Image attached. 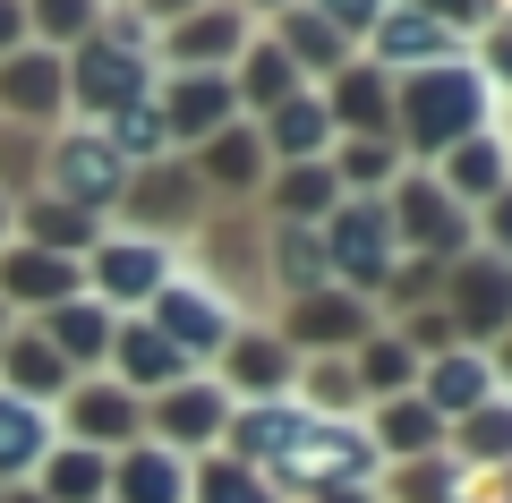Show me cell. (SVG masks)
I'll return each instance as SVG.
<instances>
[{"mask_svg":"<svg viewBox=\"0 0 512 503\" xmlns=\"http://www.w3.org/2000/svg\"><path fill=\"white\" fill-rule=\"evenodd\" d=\"M487 111H495V86H487V69L470 52L444 60V69L393 77V145H410V154H444V145L495 128Z\"/></svg>","mask_w":512,"mask_h":503,"instance_id":"cell-1","label":"cell"},{"mask_svg":"<svg viewBox=\"0 0 512 503\" xmlns=\"http://www.w3.org/2000/svg\"><path fill=\"white\" fill-rule=\"evenodd\" d=\"M376 469L384 461H376V444H367L359 418H308V427L265 461V486H274V495H367Z\"/></svg>","mask_w":512,"mask_h":503,"instance_id":"cell-2","label":"cell"},{"mask_svg":"<svg viewBox=\"0 0 512 503\" xmlns=\"http://www.w3.org/2000/svg\"><path fill=\"white\" fill-rule=\"evenodd\" d=\"M120 188H128V162L103 145V128H60L43 137V197L77 205V214H120Z\"/></svg>","mask_w":512,"mask_h":503,"instance_id":"cell-3","label":"cell"},{"mask_svg":"<svg viewBox=\"0 0 512 503\" xmlns=\"http://www.w3.org/2000/svg\"><path fill=\"white\" fill-rule=\"evenodd\" d=\"M384 222H393V248H419L427 265H453V256H470V239H478L470 214L436 188V171H393Z\"/></svg>","mask_w":512,"mask_h":503,"instance_id":"cell-4","label":"cell"},{"mask_svg":"<svg viewBox=\"0 0 512 503\" xmlns=\"http://www.w3.org/2000/svg\"><path fill=\"white\" fill-rule=\"evenodd\" d=\"M436 307L453 316L461 350L504 342V333H512V265H504V256H487V248L453 256V265L436 273Z\"/></svg>","mask_w":512,"mask_h":503,"instance_id":"cell-5","label":"cell"},{"mask_svg":"<svg viewBox=\"0 0 512 503\" xmlns=\"http://www.w3.org/2000/svg\"><path fill=\"white\" fill-rule=\"evenodd\" d=\"M316 239H325V273L342 290H376L384 273L402 265V248H393V222H384V197H342L325 222H316Z\"/></svg>","mask_w":512,"mask_h":503,"instance_id":"cell-6","label":"cell"},{"mask_svg":"<svg viewBox=\"0 0 512 503\" xmlns=\"http://www.w3.org/2000/svg\"><path fill=\"white\" fill-rule=\"evenodd\" d=\"M205 180H197V162H180V154H163V162H146V171H128V188H120V214H128V231L137 239H188L205 222Z\"/></svg>","mask_w":512,"mask_h":503,"instance_id":"cell-7","label":"cell"},{"mask_svg":"<svg viewBox=\"0 0 512 503\" xmlns=\"http://www.w3.org/2000/svg\"><path fill=\"white\" fill-rule=\"evenodd\" d=\"M146 307H154L146 324L163 333L171 350H180L188 367H197V359H222V350H231V333H239V307L222 299V290L205 282V273H171V282L154 290Z\"/></svg>","mask_w":512,"mask_h":503,"instance_id":"cell-8","label":"cell"},{"mask_svg":"<svg viewBox=\"0 0 512 503\" xmlns=\"http://www.w3.org/2000/svg\"><path fill=\"white\" fill-rule=\"evenodd\" d=\"M60 69H69V103L94 111V120H111V111L154 94V52H128L111 35H86L77 52H60Z\"/></svg>","mask_w":512,"mask_h":503,"instance_id":"cell-9","label":"cell"},{"mask_svg":"<svg viewBox=\"0 0 512 503\" xmlns=\"http://www.w3.org/2000/svg\"><path fill=\"white\" fill-rule=\"evenodd\" d=\"M274 333L291 342V359H299V350H308V359H350V350L376 333V307H367L359 290L325 282V290H308V299H291V316H282Z\"/></svg>","mask_w":512,"mask_h":503,"instance_id":"cell-10","label":"cell"},{"mask_svg":"<svg viewBox=\"0 0 512 503\" xmlns=\"http://www.w3.org/2000/svg\"><path fill=\"white\" fill-rule=\"evenodd\" d=\"M239 52H248V18L231 0H205L188 18H171L163 43H154V60H171V77H231Z\"/></svg>","mask_w":512,"mask_h":503,"instance_id":"cell-11","label":"cell"},{"mask_svg":"<svg viewBox=\"0 0 512 503\" xmlns=\"http://www.w3.org/2000/svg\"><path fill=\"white\" fill-rule=\"evenodd\" d=\"M94 299L103 307H137V299H154V290L180 273V248H163V239H137V231H111V239H94Z\"/></svg>","mask_w":512,"mask_h":503,"instance_id":"cell-12","label":"cell"},{"mask_svg":"<svg viewBox=\"0 0 512 503\" xmlns=\"http://www.w3.org/2000/svg\"><path fill=\"white\" fill-rule=\"evenodd\" d=\"M222 393H231V401H282V393H291V376H299V359H291V342H282V333H274V324H239V333H231V350H222Z\"/></svg>","mask_w":512,"mask_h":503,"instance_id":"cell-13","label":"cell"},{"mask_svg":"<svg viewBox=\"0 0 512 503\" xmlns=\"http://www.w3.org/2000/svg\"><path fill=\"white\" fill-rule=\"evenodd\" d=\"M384 77H419V69H444V60H461V35L436 18H419V9H384L376 26H367V52Z\"/></svg>","mask_w":512,"mask_h":503,"instance_id":"cell-14","label":"cell"},{"mask_svg":"<svg viewBox=\"0 0 512 503\" xmlns=\"http://www.w3.org/2000/svg\"><path fill=\"white\" fill-rule=\"evenodd\" d=\"M103 359H111V384L137 393V401H163L171 384H188V359L154 333L146 316H120V324H111V350H103Z\"/></svg>","mask_w":512,"mask_h":503,"instance_id":"cell-15","label":"cell"},{"mask_svg":"<svg viewBox=\"0 0 512 503\" xmlns=\"http://www.w3.org/2000/svg\"><path fill=\"white\" fill-rule=\"evenodd\" d=\"M60 111H69V69H60V52L26 43V52L0 60V120H18V128H52Z\"/></svg>","mask_w":512,"mask_h":503,"instance_id":"cell-16","label":"cell"},{"mask_svg":"<svg viewBox=\"0 0 512 503\" xmlns=\"http://www.w3.org/2000/svg\"><path fill=\"white\" fill-rule=\"evenodd\" d=\"M60 401H69V444H86V452H120V444H137V427H146V401L120 393L111 376H77Z\"/></svg>","mask_w":512,"mask_h":503,"instance_id":"cell-17","label":"cell"},{"mask_svg":"<svg viewBox=\"0 0 512 503\" xmlns=\"http://www.w3.org/2000/svg\"><path fill=\"white\" fill-rule=\"evenodd\" d=\"M436 188L461 205V214H478L487 197H504V188H512V145H504V128H478V137L444 145V154H436Z\"/></svg>","mask_w":512,"mask_h":503,"instance_id":"cell-18","label":"cell"},{"mask_svg":"<svg viewBox=\"0 0 512 503\" xmlns=\"http://www.w3.org/2000/svg\"><path fill=\"white\" fill-rule=\"evenodd\" d=\"M154 111H163V137L197 154L205 137H222V128L239 120V94H231V77H163Z\"/></svg>","mask_w":512,"mask_h":503,"instance_id":"cell-19","label":"cell"},{"mask_svg":"<svg viewBox=\"0 0 512 503\" xmlns=\"http://www.w3.org/2000/svg\"><path fill=\"white\" fill-rule=\"evenodd\" d=\"M146 427H154V444H163V452H205L222 427H231V393L188 376V384H171L163 401H146Z\"/></svg>","mask_w":512,"mask_h":503,"instance_id":"cell-20","label":"cell"},{"mask_svg":"<svg viewBox=\"0 0 512 503\" xmlns=\"http://www.w3.org/2000/svg\"><path fill=\"white\" fill-rule=\"evenodd\" d=\"M197 180H205V197H222V205H248L256 188L274 180V162H265V137H256V120H231L222 137H205V145H197Z\"/></svg>","mask_w":512,"mask_h":503,"instance_id":"cell-21","label":"cell"},{"mask_svg":"<svg viewBox=\"0 0 512 503\" xmlns=\"http://www.w3.org/2000/svg\"><path fill=\"white\" fill-rule=\"evenodd\" d=\"M316 103H325L333 137H393V77H384L376 60H350L342 77H325Z\"/></svg>","mask_w":512,"mask_h":503,"instance_id":"cell-22","label":"cell"},{"mask_svg":"<svg viewBox=\"0 0 512 503\" xmlns=\"http://www.w3.org/2000/svg\"><path fill=\"white\" fill-rule=\"evenodd\" d=\"M410 393H419L427 410L453 427V418H470V410H487V401H495V367H487V350H444V359L419 367V384H410Z\"/></svg>","mask_w":512,"mask_h":503,"instance_id":"cell-23","label":"cell"},{"mask_svg":"<svg viewBox=\"0 0 512 503\" xmlns=\"http://www.w3.org/2000/svg\"><path fill=\"white\" fill-rule=\"evenodd\" d=\"M111 324H120V316H111L103 299H86V290H77V299L43 307V316H35V333L60 350V367H69V376H86V367H103V350H111Z\"/></svg>","mask_w":512,"mask_h":503,"instance_id":"cell-24","label":"cell"},{"mask_svg":"<svg viewBox=\"0 0 512 503\" xmlns=\"http://www.w3.org/2000/svg\"><path fill=\"white\" fill-rule=\"evenodd\" d=\"M60 299H77V265L9 239V248H0V307H35L43 316V307H60Z\"/></svg>","mask_w":512,"mask_h":503,"instance_id":"cell-25","label":"cell"},{"mask_svg":"<svg viewBox=\"0 0 512 503\" xmlns=\"http://www.w3.org/2000/svg\"><path fill=\"white\" fill-rule=\"evenodd\" d=\"M69 384L77 376L60 367V350L43 342L35 324H9V342H0V393H18V401H35V410H43V401H60Z\"/></svg>","mask_w":512,"mask_h":503,"instance_id":"cell-26","label":"cell"},{"mask_svg":"<svg viewBox=\"0 0 512 503\" xmlns=\"http://www.w3.org/2000/svg\"><path fill=\"white\" fill-rule=\"evenodd\" d=\"M256 137H265V162H325L333 120H325V103H316V86H299L291 103H274L256 120Z\"/></svg>","mask_w":512,"mask_h":503,"instance_id":"cell-27","label":"cell"},{"mask_svg":"<svg viewBox=\"0 0 512 503\" xmlns=\"http://www.w3.org/2000/svg\"><path fill=\"white\" fill-rule=\"evenodd\" d=\"M308 86V77L282 60V43L274 35H248V52L231 60V94H239V120H265L274 103H291V94Z\"/></svg>","mask_w":512,"mask_h":503,"instance_id":"cell-28","label":"cell"},{"mask_svg":"<svg viewBox=\"0 0 512 503\" xmlns=\"http://www.w3.org/2000/svg\"><path fill=\"white\" fill-rule=\"evenodd\" d=\"M367 444H376V461H427V452H444V418L427 410L419 393H402V401H376V418H367Z\"/></svg>","mask_w":512,"mask_h":503,"instance_id":"cell-29","label":"cell"},{"mask_svg":"<svg viewBox=\"0 0 512 503\" xmlns=\"http://www.w3.org/2000/svg\"><path fill=\"white\" fill-rule=\"evenodd\" d=\"M111 503H188V461L163 444H128L120 461H111Z\"/></svg>","mask_w":512,"mask_h":503,"instance_id":"cell-30","label":"cell"},{"mask_svg":"<svg viewBox=\"0 0 512 503\" xmlns=\"http://www.w3.org/2000/svg\"><path fill=\"white\" fill-rule=\"evenodd\" d=\"M9 231H26V248H43V256H94V239H103V222L94 214H77V205H60V197H26V205H9Z\"/></svg>","mask_w":512,"mask_h":503,"instance_id":"cell-31","label":"cell"},{"mask_svg":"<svg viewBox=\"0 0 512 503\" xmlns=\"http://www.w3.org/2000/svg\"><path fill=\"white\" fill-rule=\"evenodd\" d=\"M274 43H282V60H291L299 77H342L350 60H359V43L333 35L316 9H282V18H274Z\"/></svg>","mask_w":512,"mask_h":503,"instance_id":"cell-32","label":"cell"},{"mask_svg":"<svg viewBox=\"0 0 512 503\" xmlns=\"http://www.w3.org/2000/svg\"><path fill=\"white\" fill-rule=\"evenodd\" d=\"M265 282L291 290V299L325 290L333 282V273H325V239H316L308 222H274V231H265Z\"/></svg>","mask_w":512,"mask_h":503,"instance_id":"cell-33","label":"cell"},{"mask_svg":"<svg viewBox=\"0 0 512 503\" xmlns=\"http://www.w3.org/2000/svg\"><path fill=\"white\" fill-rule=\"evenodd\" d=\"M444 452H453L461 469H512V393H495L487 410L453 418V427H444Z\"/></svg>","mask_w":512,"mask_h":503,"instance_id":"cell-34","label":"cell"},{"mask_svg":"<svg viewBox=\"0 0 512 503\" xmlns=\"http://www.w3.org/2000/svg\"><path fill=\"white\" fill-rule=\"evenodd\" d=\"M43 452H52V418L35 401L0 393V486H26L43 469Z\"/></svg>","mask_w":512,"mask_h":503,"instance_id":"cell-35","label":"cell"},{"mask_svg":"<svg viewBox=\"0 0 512 503\" xmlns=\"http://www.w3.org/2000/svg\"><path fill=\"white\" fill-rule=\"evenodd\" d=\"M265 197H274V222H308L316 231V222L342 205V180H333V162H282Z\"/></svg>","mask_w":512,"mask_h":503,"instance_id":"cell-36","label":"cell"},{"mask_svg":"<svg viewBox=\"0 0 512 503\" xmlns=\"http://www.w3.org/2000/svg\"><path fill=\"white\" fill-rule=\"evenodd\" d=\"M103 486H111V461L86 452V444H52L43 469H35V495L43 503H103Z\"/></svg>","mask_w":512,"mask_h":503,"instance_id":"cell-37","label":"cell"},{"mask_svg":"<svg viewBox=\"0 0 512 503\" xmlns=\"http://www.w3.org/2000/svg\"><path fill=\"white\" fill-rule=\"evenodd\" d=\"M291 401H299L308 418H359V410H367V393H359V376H350V359H299Z\"/></svg>","mask_w":512,"mask_h":503,"instance_id":"cell-38","label":"cell"},{"mask_svg":"<svg viewBox=\"0 0 512 503\" xmlns=\"http://www.w3.org/2000/svg\"><path fill=\"white\" fill-rule=\"evenodd\" d=\"M188 503H282V495L265 486V469L231 461V452H205V461L188 469Z\"/></svg>","mask_w":512,"mask_h":503,"instance_id":"cell-39","label":"cell"},{"mask_svg":"<svg viewBox=\"0 0 512 503\" xmlns=\"http://www.w3.org/2000/svg\"><path fill=\"white\" fill-rule=\"evenodd\" d=\"M103 128V145L128 162V171H146V162H163L171 154V137H163V111H154V94L146 103H128V111H111V120H94Z\"/></svg>","mask_w":512,"mask_h":503,"instance_id":"cell-40","label":"cell"},{"mask_svg":"<svg viewBox=\"0 0 512 503\" xmlns=\"http://www.w3.org/2000/svg\"><path fill=\"white\" fill-rule=\"evenodd\" d=\"M103 26V0H26V43L43 52H77Z\"/></svg>","mask_w":512,"mask_h":503,"instance_id":"cell-41","label":"cell"},{"mask_svg":"<svg viewBox=\"0 0 512 503\" xmlns=\"http://www.w3.org/2000/svg\"><path fill=\"white\" fill-rule=\"evenodd\" d=\"M461 486H470V469H461L453 452H427V461H402V469H393L384 495H393V503H461Z\"/></svg>","mask_w":512,"mask_h":503,"instance_id":"cell-42","label":"cell"},{"mask_svg":"<svg viewBox=\"0 0 512 503\" xmlns=\"http://www.w3.org/2000/svg\"><path fill=\"white\" fill-rule=\"evenodd\" d=\"M393 154H402L393 137H342V162H333L342 197H384L393 188Z\"/></svg>","mask_w":512,"mask_h":503,"instance_id":"cell-43","label":"cell"},{"mask_svg":"<svg viewBox=\"0 0 512 503\" xmlns=\"http://www.w3.org/2000/svg\"><path fill=\"white\" fill-rule=\"evenodd\" d=\"M35 180H43V128L0 120V197H26Z\"/></svg>","mask_w":512,"mask_h":503,"instance_id":"cell-44","label":"cell"},{"mask_svg":"<svg viewBox=\"0 0 512 503\" xmlns=\"http://www.w3.org/2000/svg\"><path fill=\"white\" fill-rule=\"evenodd\" d=\"M393 9H419V18H436V26H453V35L470 43L478 26H487L495 9H504V0H393Z\"/></svg>","mask_w":512,"mask_h":503,"instance_id":"cell-45","label":"cell"},{"mask_svg":"<svg viewBox=\"0 0 512 503\" xmlns=\"http://www.w3.org/2000/svg\"><path fill=\"white\" fill-rule=\"evenodd\" d=\"M299 9H316V18H325L333 35H350V43H359L367 26H376L384 9H393V0H299Z\"/></svg>","mask_w":512,"mask_h":503,"instance_id":"cell-46","label":"cell"},{"mask_svg":"<svg viewBox=\"0 0 512 503\" xmlns=\"http://www.w3.org/2000/svg\"><path fill=\"white\" fill-rule=\"evenodd\" d=\"M470 231H478V248H487V256H504V265H512V188L478 205V214H470Z\"/></svg>","mask_w":512,"mask_h":503,"instance_id":"cell-47","label":"cell"},{"mask_svg":"<svg viewBox=\"0 0 512 503\" xmlns=\"http://www.w3.org/2000/svg\"><path fill=\"white\" fill-rule=\"evenodd\" d=\"M26 52V0H0V60Z\"/></svg>","mask_w":512,"mask_h":503,"instance_id":"cell-48","label":"cell"},{"mask_svg":"<svg viewBox=\"0 0 512 503\" xmlns=\"http://www.w3.org/2000/svg\"><path fill=\"white\" fill-rule=\"evenodd\" d=\"M128 9H137L146 26H171V18H188V9H205V0H128Z\"/></svg>","mask_w":512,"mask_h":503,"instance_id":"cell-49","label":"cell"},{"mask_svg":"<svg viewBox=\"0 0 512 503\" xmlns=\"http://www.w3.org/2000/svg\"><path fill=\"white\" fill-rule=\"evenodd\" d=\"M487 367H495V393H512V333H504V342H487Z\"/></svg>","mask_w":512,"mask_h":503,"instance_id":"cell-50","label":"cell"},{"mask_svg":"<svg viewBox=\"0 0 512 503\" xmlns=\"http://www.w3.org/2000/svg\"><path fill=\"white\" fill-rule=\"evenodd\" d=\"M231 9H239V18H256V9H274V18H282V9H299V0H231Z\"/></svg>","mask_w":512,"mask_h":503,"instance_id":"cell-51","label":"cell"},{"mask_svg":"<svg viewBox=\"0 0 512 503\" xmlns=\"http://www.w3.org/2000/svg\"><path fill=\"white\" fill-rule=\"evenodd\" d=\"M308 503H376V495H308Z\"/></svg>","mask_w":512,"mask_h":503,"instance_id":"cell-52","label":"cell"},{"mask_svg":"<svg viewBox=\"0 0 512 503\" xmlns=\"http://www.w3.org/2000/svg\"><path fill=\"white\" fill-rule=\"evenodd\" d=\"M0 248H9V197H0Z\"/></svg>","mask_w":512,"mask_h":503,"instance_id":"cell-53","label":"cell"},{"mask_svg":"<svg viewBox=\"0 0 512 503\" xmlns=\"http://www.w3.org/2000/svg\"><path fill=\"white\" fill-rule=\"evenodd\" d=\"M0 342H9V316H0Z\"/></svg>","mask_w":512,"mask_h":503,"instance_id":"cell-54","label":"cell"}]
</instances>
